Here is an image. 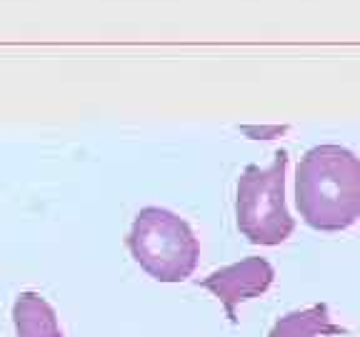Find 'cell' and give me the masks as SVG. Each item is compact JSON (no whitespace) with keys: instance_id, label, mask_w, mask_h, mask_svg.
I'll return each instance as SVG.
<instances>
[{"instance_id":"1","label":"cell","mask_w":360,"mask_h":337,"mask_svg":"<svg viewBox=\"0 0 360 337\" xmlns=\"http://www.w3.org/2000/svg\"><path fill=\"white\" fill-rule=\"evenodd\" d=\"M295 208L321 232H340L360 220V157L343 145H315L295 168Z\"/></svg>"},{"instance_id":"2","label":"cell","mask_w":360,"mask_h":337,"mask_svg":"<svg viewBox=\"0 0 360 337\" xmlns=\"http://www.w3.org/2000/svg\"><path fill=\"white\" fill-rule=\"evenodd\" d=\"M288 150L273 152L268 168L245 165L236 185V225L253 245L276 247L295 230V218L285 202Z\"/></svg>"},{"instance_id":"3","label":"cell","mask_w":360,"mask_h":337,"mask_svg":"<svg viewBox=\"0 0 360 337\" xmlns=\"http://www.w3.org/2000/svg\"><path fill=\"white\" fill-rule=\"evenodd\" d=\"M130 255L158 282H183L200 258L193 227L165 208H143L128 232Z\"/></svg>"},{"instance_id":"4","label":"cell","mask_w":360,"mask_h":337,"mask_svg":"<svg viewBox=\"0 0 360 337\" xmlns=\"http://www.w3.org/2000/svg\"><path fill=\"white\" fill-rule=\"evenodd\" d=\"M276 280V270L265 258L250 255L240 263H233L228 267H220L210 272L208 277L198 280V285L205 287L225 305V315L233 325H238V305L245 300L260 298L270 290Z\"/></svg>"},{"instance_id":"5","label":"cell","mask_w":360,"mask_h":337,"mask_svg":"<svg viewBox=\"0 0 360 337\" xmlns=\"http://www.w3.org/2000/svg\"><path fill=\"white\" fill-rule=\"evenodd\" d=\"M13 325L18 337H65L53 305L38 292H20L13 303Z\"/></svg>"},{"instance_id":"6","label":"cell","mask_w":360,"mask_h":337,"mask_svg":"<svg viewBox=\"0 0 360 337\" xmlns=\"http://www.w3.org/2000/svg\"><path fill=\"white\" fill-rule=\"evenodd\" d=\"M345 327L335 325L330 317V310L326 303H318L313 308L295 310L283 315L273 325L268 337H326V335H345Z\"/></svg>"}]
</instances>
